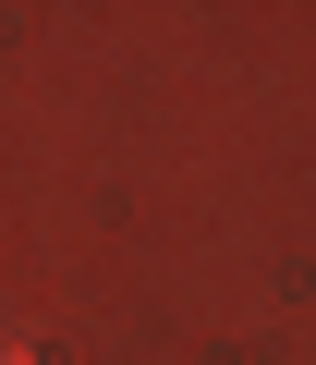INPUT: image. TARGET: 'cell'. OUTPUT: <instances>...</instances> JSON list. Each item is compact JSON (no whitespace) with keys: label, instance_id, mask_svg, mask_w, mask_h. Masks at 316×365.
Returning a JSON list of instances; mask_svg holds the SVG:
<instances>
[{"label":"cell","instance_id":"obj_1","mask_svg":"<svg viewBox=\"0 0 316 365\" xmlns=\"http://www.w3.org/2000/svg\"><path fill=\"white\" fill-rule=\"evenodd\" d=\"M0 365H37V353H25V341H0Z\"/></svg>","mask_w":316,"mask_h":365}]
</instances>
